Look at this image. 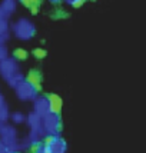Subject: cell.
I'll use <instances>...</instances> for the list:
<instances>
[{"label": "cell", "mask_w": 146, "mask_h": 153, "mask_svg": "<svg viewBox=\"0 0 146 153\" xmlns=\"http://www.w3.org/2000/svg\"><path fill=\"white\" fill-rule=\"evenodd\" d=\"M0 76L13 89L25 80V74L20 70L19 62L14 57H7V59L0 62Z\"/></svg>", "instance_id": "obj_1"}, {"label": "cell", "mask_w": 146, "mask_h": 153, "mask_svg": "<svg viewBox=\"0 0 146 153\" xmlns=\"http://www.w3.org/2000/svg\"><path fill=\"white\" fill-rule=\"evenodd\" d=\"M27 127H29V139L32 140L33 146L36 145H40L43 143L45 139H46V132L43 129V120H42V116H39L37 113H34L33 110L30 113L27 114V119H26Z\"/></svg>", "instance_id": "obj_2"}, {"label": "cell", "mask_w": 146, "mask_h": 153, "mask_svg": "<svg viewBox=\"0 0 146 153\" xmlns=\"http://www.w3.org/2000/svg\"><path fill=\"white\" fill-rule=\"evenodd\" d=\"M12 33L16 39L26 42L36 34V27H34L33 22H30L26 17H20L12 25Z\"/></svg>", "instance_id": "obj_3"}, {"label": "cell", "mask_w": 146, "mask_h": 153, "mask_svg": "<svg viewBox=\"0 0 146 153\" xmlns=\"http://www.w3.org/2000/svg\"><path fill=\"white\" fill-rule=\"evenodd\" d=\"M19 139V133L13 125L0 123V142L10 150V153H17Z\"/></svg>", "instance_id": "obj_4"}, {"label": "cell", "mask_w": 146, "mask_h": 153, "mask_svg": "<svg viewBox=\"0 0 146 153\" xmlns=\"http://www.w3.org/2000/svg\"><path fill=\"white\" fill-rule=\"evenodd\" d=\"M14 93L17 96V99L22 102H33L39 96V89L25 79L14 87Z\"/></svg>", "instance_id": "obj_5"}, {"label": "cell", "mask_w": 146, "mask_h": 153, "mask_svg": "<svg viewBox=\"0 0 146 153\" xmlns=\"http://www.w3.org/2000/svg\"><path fill=\"white\" fill-rule=\"evenodd\" d=\"M43 120V129L46 132V136H57L62 130V119L59 113H47L46 116L42 117Z\"/></svg>", "instance_id": "obj_6"}, {"label": "cell", "mask_w": 146, "mask_h": 153, "mask_svg": "<svg viewBox=\"0 0 146 153\" xmlns=\"http://www.w3.org/2000/svg\"><path fill=\"white\" fill-rule=\"evenodd\" d=\"M43 145H45L46 153H67V142L60 134L47 136Z\"/></svg>", "instance_id": "obj_7"}, {"label": "cell", "mask_w": 146, "mask_h": 153, "mask_svg": "<svg viewBox=\"0 0 146 153\" xmlns=\"http://www.w3.org/2000/svg\"><path fill=\"white\" fill-rule=\"evenodd\" d=\"M9 14L0 7V43L6 45V42L10 39L12 26L9 25Z\"/></svg>", "instance_id": "obj_8"}, {"label": "cell", "mask_w": 146, "mask_h": 153, "mask_svg": "<svg viewBox=\"0 0 146 153\" xmlns=\"http://www.w3.org/2000/svg\"><path fill=\"white\" fill-rule=\"evenodd\" d=\"M33 112L37 113L39 116H42V117L52 112L50 102H49V96H37V97L33 100Z\"/></svg>", "instance_id": "obj_9"}, {"label": "cell", "mask_w": 146, "mask_h": 153, "mask_svg": "<svg viewBox=\"0 0 146 153\" xmlns=\"http://www.w3.org/2000/svg\"><path fill=\"white\" fill-rule=\"evenodd\" d=\"M10 117V112H9V106L4 99V96L0 93V123H6Z\"/></svg>", "instance_id": "obj_10"}, {"label": "cell", "mask_w": 146, "mask_h": 153, "mask_svg": "<svg viewBox=\"0 0 146 153\" xmlns=\"http://www.w3.org/2000/svg\"><path fill=\"white\" fill-rule=\"evenodd\" d=\"M0 7L6 12L9 16H12V14L16 12V7H17V0H1V3H0Z\"/></svg>", "instance_id": "obj_11"}, {"label": "cell", "mask_w": 146, "mask_h": 153, "mask_svg": "<svg viewBox=\"0 0 146 153\" xmlns=\"http://www.w3.org/2000/svg\"><path fill=\"white\" fill-rule=\"evenodd\" d=\"M49 102H50V109L53 113H59L62 109V99L57 94H50L49 96Z\"/></svg>", "instance_id": "obj_12"}, {"label": "cell", "mask_w": 146, "mask_h": 153, "mask_svg": "<svg viewBox=\"0 0 146 153\" xmlns=\"http://www.w3.org/2000/svg\"><path fill=\"white\" fill-rule=\"evenodd\" d=\"M27 82H30L33 86H36L37 89H40V83H42V74L37 72V70H32L30 73L27 74L26 77Z\"/></svg>", "instance_id": "obj_13"}, {"label": "cell", "mask_w": 146, "mask_h": 153, "mask_svg": "<svg viewBox=\"0 0 146 153\" xmlns=\"http://www.w3.org/2000/svg\"><path fill=\"white\" fill-rule=\"evenodd\" d=\"M9 119L12 120L13 125H22V123L26 122L27 116L25 113H22V112H13V113H10V117H9Z\"/></svg>", "instance_id": "obj_14"}, {"label": "cell", "mask_w": 146, "mask_h": 153, "mask_svg": "<svg viewBox=\"0 0 146 153\" xmlns=\"http://www.w3.org/2000/svg\"><path fill=\"white\" fill-rule=\"evenodd\" d=\"M13 57L17 60V62H19V60H25V59H27V52L25 49H16Z\"/></svg>", "instance_id": "obj_15"}, {"label": "cell", "mask_w": 146, "mask_h": 153, "mask_svg": "<svg viewBox=\"0 0 146 153\" xmlns=\"http://www.w3.org/2000/svg\"><path fill=\"white\" fill-rule=\"evenodd\" d=\"M20 3H23L26 7H29V9H34V7L39 6L40 0H19Z\"/></svg>", "instance_id": "obj_16"}, {"label": "cell", "mask_w": 146, "mask_h": 153, "mask_svg": "<svg viewBox=\"0 0 146 153\" xmlns=\"http://www.w3.org/2000/svg\"><path fill=\"white\" fill-rule=\"evenodd\" d=\"M7 57H10V56H9V49H7L6 45L0 43V62L7 59Z\"/></svg>", "instance_id": "obj_17"}, {"label": "cell", "mask_w": 146, "mask_h": 153, "mask_svg": "<svg viewBox=\"0 0 146 153\" xmlns=\"http://www.w3.org/2000/svg\"><path fill=\"white\" fill-rule=\"evenodd\" d=\"M33 56L36 59H45V57H46V50L42 49V47H37V49L33 50Z\"/></svg>", "instance_id": "obj_18"}, {"label": "cell", "mask_w": 146, "mask_h": 153, "mask_svg": "<svg viewBox=\"0 0 146 153\" xmlns=\"http://www.w3.org/2000/svg\"><path fill=\"white\" fill-rule=\"evenodd\" d=\"M32 153H46V149H45V145L40 143V145H36V146L32 147Z\"/></svg>", "instance_id": "obj_19"}, {"label": "cell", "mask_w": 146, "mask_h": 153, "mask_svg": "<svg viewBox=\"0 0 146 153\" xmlns=\"http://www.w3.org/2000/svg\"><path fill=\"white\" fill-rule=\"evenodd\" d=\"M67 4H70V6H73V7H80L86 0H65Z\"/></svg>", "instance_id": "obj_20"}, {"label": "cell", "mask_w": 146, "mask_h": 153, "mask_svg": "<svg viewBox=\"0 0 146 153\" xmlns=\"http://www.w3.org/2000/svg\"><path fill=\"white\" fill-rule=\"evenodd\" d=\"M0 153H10V150H9L1 142H0Z\"/></svg>", "instance_id": "obj_21"}, {"label": "cell", "mask_w": 146, "mask_h": 153, "mask_svg": "<svg viewBox=\"0 0 146 153\" xmlns=\"http://www.w3.org/2000/svg\"><path fill=\"white\" fill-rule=\"evenodd\" d=\"M49 1H50V3H53V4H59L62 0H49Z\"/></svg>", "instance_id": "obj_22"}]
</instances>
